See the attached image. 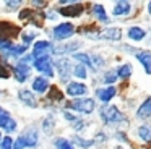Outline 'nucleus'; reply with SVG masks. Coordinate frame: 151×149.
I'll use <instances>...</instances> for the list:
<instances>
[{"label":"nucleus","instance_id":"nucleus-1","mask_svg":"<svg viewBox=\"0 0 151 149\" xmlns=\"http://www.w3.org/2000/svg\"><path fill=\"white\" fill-rule=\"evenodd\" d=\"M31 62H33V55H26V57H23L20 62L17 63V67L13 68V76L15 80L18 81V83H24V81L28 80V76H29V71H31ZM34 63V62H33Z\"/></svg>","mask_w":151,"mask_h":149},{"label":"nucleus","instance_id":"nucleus-2","mask_svg":"<svg viewBox=\"0 0 151 149\" xmlns=\"http://www.w3.org/2000/svg\"><path fill=\"white\" fill-rule=\"evenodd\" d=\"M37 144V131L36 130H26L17 141L13 143V149H24V148H34Z\"/></svg>","mask_w":151,"mask_h":149},{"label":"nucleus","instance_id":"nucleus-3","mask_svg":"<svg viewBox=\"0 0 151 149\" xmlns=\"http://www.w3.org/2000/svg\"><path fill=\"white\" fill-rule=\"evenodd\" d=\"M68 109H73L75 112H80V113H93L94 112V107H96V102L93 99H76V100H72L68 102Z\"/></svg>","mask_w":151,"mask_h":149},{"label":"nucleus","instance_id":"nucleus-4","mask_svg":"<svg viewBox=\"0 0 151 149\" xmlns=\"http://www.w3.org/2000/svg\"><path fill=\"white\" fill-rule=\"evenodd\" d=\"M101 118L104 123H119L124 122L125 117L122 115V112L115 105H107L101 110Z\"/></svg>","mask_w":151,"mask_h":149},{"label":"nucleus","instance_id":"nucleus-5","mask_svg":"<svg viewBox=\"0 0 151 149\" xmlns=\"http://www.w3.org/2000/svg\"><path fill=\"white\" fill-rule=\"evenodd\" d=\"M50 54H54V45L52 42L49 41H39L34 44L33 47V58L37 60V58H42V57H49Z\"/></svg>","mask_w":151,"mask_h":149},{"label":"nucleus","instance_id":"nucleus-6","mask_svg":"<svg viewBox=\"0 0 151 149\" xmlns=\"http://www.w3.org/2000/svg\"><path fill=\"white\" fill-rule=\"evenodd\" d=\"M73 32H75V28L72 23H60L54 28V39L55 41H67L73 36Z\"/></svg>","mask_w":151,"mask_h":149},{"label":"nucleus","instance_id":"nucleus-7","mask_svg":"<svg viewBox=\"0 0 151 149\" xmlns=\"http://www.w3.org/2000/svg\"><path fill=\"white\" fill-rule=\"evenodd\" d=\"M34 68L41 73L47 74V76H54V62L50 57H42V58H37L34 60Z\"/></svg>","mask_w":151,"mask_h":149},{"label":"nucleus","instance_id":"nucleus-8","mask_svg":"<svg viewBox=\"0 0 151 149\" xmlns=\"http://www.w3.org/2000/svg\"><path fill=\"white\" fill-rule=\"evenodd\" d=\"M57 70H59L60 80H62V81H67L70 74H73L72 62H70L68 58H60V60H57Z\"/></svg>","mask_w":151,"mask_h":149},{"label":"nucleus","instance_id":"nucleus-9","mask_svg":"<svg viewBox=\"0 0 151 149\" xmlns=\"http://www.w3.org/2000/svg\"><path fill=\"white\" fill-rule=\"evenodd\" d=\"M83 11H85V5L83 3H73V5L60 6L59 8V13L63 16H80Z\"/></svg>","mask_w":151,"mask_h":149},{"label":"nucleus","instance_id":"nucleus-10","mask_svg":"<svg viewBox=\"0 0 151 149\" xmlns=\"http://www.w3.org/2000/svg\"><path fill=\"white\" fill-rule=\"evenodd\" d=\"M0 34H2L4 39H7L8 36L15 37V36L20 34V28L12 24V23H8V21H0Z\"/></svg>","mask_w":151,"mask_h":149},{"label":"nucleus","instance_id":"nucleus-11","mask_svg":"<svg viewBox=\"0 0 151 149\" xmlns=\"http://www.w3.org/2000/svg\"><path fill=\"white\" fill-rule=\"evenodd\" d=\"M137 58L145 67V71H146L148 74H151V52L150 50H141L137 54Z\"/></svg>","mask_w":151,"mask_h":149},{"label":"nucleus","instance_id":"nucleus-12","mask_svg":"<svg viewBox=\"0 0 151 149\" xmlns=\"http://www.w3.org/2000/svg\"><path fill=\"white\" fill-rule=\"evenodd\" d=\"M96 96H98L99 100H102V102H109V100L115 96V87L114 86H107V87L96 89Z\"/></svg>","mask_w":151,"mask_h":149},{"label":"nucleus","instance_id":"nucleus-13","mask_svg":"<svg viewBox=\"0 0 151 149\" xmlns=\"http://www.w3.org/2000/svg\"><path fill=\"white\" fill-rule=\"evenodd\" d=\"M67 94L72 97L83 96V94H86V86L83 83H70L67 86Z\"/></svg>","mask_w":151,"mask_h":149},{"label":"nucleus","instance_id":"nucleus-14","mask_svg":"<svg viewBox=\"0 0 151 149\" xmlns=\"http://www.w3.org/2000/svg\"><path fill=\"white\" fill-rule=\"evenodd\" d=\"M18 97H20V100L24 104V105H28V107H36L37 105L36 97L33 96L31 91H20V92H18Z\"/></svg>","mask_w":151,"mask_h":149},{"label":"nucleus","instance_id":"nucleus-15","mask_svg":"<svg viewBox=\"0 0 151 149\" xmlns=\"http://www.w3.org/2000/svg\"><path fill=\"white\" fill-rule=\"evenodd\" d=\"M130 8H132L130 2H117L114 5V8H112V15H114V16L127 15V13L130 11Z\"/></svg>","mask_w":151,"mask_h":149},{"label":"nucleus","instance_id":"nucleus-16","mask_svg":"<svg viewBox=\"0 0 151 149\" xmlns=\"http://www.w3.org/2000/svg\"><path fill=\"white\" fill-rule=\"evenodd\" d=\"M137 117L138 118H148L151 117V97H148L137 110Z\"/></svg>","mask_w":151,"mask_h":149},{"label":"nucleus","instance_id":"nucleus-17","mask_svg":"<svg viewBox=\"0 0 151 149\" xmlns=\"http://www.w3.org/2000/svg\"><path fill=\"white\" fill-rule=\"evenodd\" d=\"M102 39H109V41H119L122 37V29L119 28H107L106 31H102Z\"/></svg>","mask_w":151,"mask_h":149},{"label":"nucleus","instance_id":"nucleus-18","mask_svg":"<svg viewBox=\"0 0 151 149\" xmlns=\"http://www.w3.org/2000/svg\"><path fill=\"white\" fill-rule=\"evenodd\" d=\"M47 87H49V83H47L46 78H42V76L34 78V81H33V89L36 91V92L42 94V92H46V91H47Z\"/></svg>","mask_w":151,"mask_h":149},{"label":"nucleus","instance_id":"nucleus-19","mask_svg":"<svg viewBox=\"0 0 151 149\" xmlns=\"http://www.w3.org/2000/svg\"><path fill=\"white\" fill-rule=\"evenodd\" d=\"M127 36L132 39V41H143V39L146 37V32H145V29L138 28V26H133V28L128 29Z\"/></svg>","mask_w":151,"mask_h":149},{"label":"nucleus","instance_id":"nucleus-20","mask_svg":"<svg viewBox=\"0 0 151 149\" xmlns=\"http://www.w3.org/2000/svg\"><path fill=\"white\" fill-rule=\"evenodd\" d=\"M78 47H80V42H70V44H63L60 47H54V54L63 55V54H68V52H73Z\"/></svg>","mask_w":151,"mask_h":149},{"label":"nucleus","instance_id":"nucleus-21","mask_svg":"<svg viewBox=\"0 0 151 149\" xmlns=\"http://www.w3.org/2000/svg\"><path fill=\"white\" fill-rule=\"evenodd\" d=\"M137 135L143 139L145 143H151V126L150 125H141L138 126L137 130Z\"/></svg>","mask_w":151,"mask_h":149},{"label":"nucleus","instance_id":"nucleus-22","mask_svg":"<svg viewBox=\"0 0 151 149\" xmlns=\"http://www.w3.org/2000/svg\"><path fill=\"white\" fill-rule=\"evenodd\" d=\"M12 68H10V65L7 63V60H4V58L0 57V78H4V80H7V78H10L12 74Z\"/></svg>","mask_w":151,"mask_h":149},{"label":"nucleus","instance_id":"nucleus-23","mask_svg":"<svg viewBox=\"0 0 151 149\" xmlns=\"http://www.w3.org/2000/svg\"><path fill=\"white\" fill-rule=\"evenodd\" d=\"M93 13H94L96 19H99L101 23H107V15H106V10L102 5H94L93 6Z\"/></svg>","mask_w":151,"mask_h":149},{"label":"nucleus","instance_id":"nucleus-24","mask_svg":"<svg viewBox=\"0 0 151 149\" xmlns=\"http://www.w3.org/2000/svg\"><path fill=\"white\" fill-rule=\"evenodd\" d=\"M5 52H7L10 57H20L21 54L26 52V45H12V47L7 49Z\"/></svg>","mask_w":151,"mask_h":149},{"label":"nucleus","instance_id":"nucleus-25","mask_svg":"<svg viewBox=\"0 0 151 149\" xmlns=\"http://www.w3.org/2000/svg\"><path fill=\"white\" fill-rule=\"evenodd\" d=\"M73 58H75V60H78L80 63L85 65V67L94 68V67H93V60H91V57H89V55H86V54H75V55H73Z\"/></svg>","mask_w":151,"mask_h":149},{"label":"nucleus","instance_id":"nucleus-26","mask_svg":"<svg viewBox=\"0 0 151 149\" xmlns=\"http://www.w3.org/2000/svg\"><path fill=\"white\" fill-rule=\"evenodd\" d=\"M47 97H49L50 100H62L63 94H62V91H60L57 86H50L49 92H47Z\"/></svg>","mask_w":151,"mask_h":149},{"label":"nucleus","instance_id":"nucleus-27","mask_svg":"<svg viewBox=\"0 0 151 149\" xmlns=\"http://www.w3.org/2000/svg\"><path fill=\"white\" fill-rule=\"evenodd\" d=\"M73 74H75L76 78H81V80H85L86 76H88V70H86L85 65H75L73 67Z\"/></svg>","mask_w":151,"mask_h":149},{"label":"nucleus","instance_id":"nucleus-28","mask_svg":"<svg viewBox=\"0 0 151 149\" xmlns=\"http://www.w3.org/2000/svg\"><path fill=\"white\" fill-rule=\"evenodd\" d=\"M55 148L57 149H75V146H73L72 141H68V139L65 138H60L55 141Z\"/></svg>","mask_w":151,"mask_h":149},{"label":"nucleus","instance_id":"nucleus-29","mask_svg":"<svg viewBox=\"0 0 151 149\" xmlns=\"http://www.w3.org/2000/svg\"><path fill=\"white\" fill-rule=\"evenodd\" d=\"M117 74H119V78H128L132 74V65L130 63L122 65V67L117 70Z\"/></svg>","mask_w":151,"mask_h":149},{"label":"nucleus","instance_id":"nucleus-30","mask_svg":"<svg viewBox=\"0 0 151 149\" xmlns=\"http://www.w3.org/2000/svg\"><path fill=\"white\" fill-rule=\"evenodd\" d=\"M117 78H119V74H117V70L107 71V73L104 74V83H106V84H114Z\"/></svg>","mask_w":151,"mask_h":149},{"label":"nucleus","instance_id":"nucleus-31","mask_svg":"<svg viewBox=\"0 0 151 149\" xmlns=\"http://www.w3.org/2000/svg\"><path fill=\"white\" fill-rule=\"evenodd\" d=\"M2 128H4L7 133H13L15 130H17V122H15L13 118H8L7 122H5V125L2 126Z\"/></svg>","mask_w":151,"mask_h":149},{"label":"nucleus","instance_id":"nucleus-32","mask_svg":"<svg viewBox=\"0 0 151 149\" xmlns=\"http://www.w3.org/2000/svg\"><path fill=\"white\" fill-rule=\"evenodd\" d=\"M73 141H75L76 143V144H80V146H81V148H89V146H93V144H94V141H93V139H86V141H85V139H81V138H80V136H75V139H73Z\"/></svg>","mask_w":151,"mask_h":149},{"label":"nucleus","instance_id":"nucleus-33","mask_svg":"<svg viewBox=\"0 0 151 149\" xmlns=\"http://www.w3.org/2000/svg\"><path fill=\"white\" fill-rule=\"evenodd\" d=\"M42 128H44V131H46V133H52V130H54V117H49V118L44 120Z\"/></svg>","mask_w":151,"mask_h":149},{"label":"nucleus","instance_id":"nucleus-34","mask_svg":"<svg viewBox=\"0 0 151 149\" xmlns=\"http://www.w3.org/2000/svg\"><path fill=\"white\" fill-rule=\"evenodd\" d=\"M8 118H12V117H10V112H7L5 109H0V128L5 125V122H7Z\"/></svg>","mask_w":151,"mask_h":149},{"label":"nucleus","instance_id":"nucleus-35","mask_svg":"<svg viewBox=\"0 0 151 149\" xmlns=\"http://www.w3.org/2000/svg\"><path fill=\"white\" fill-rule=\"evenodd\" d=\"M0 148H2V149H13V138H10V136L4 138V141H2Z\"/></svg>","mask_w":151,"mask_h":149},{"label":"nucleus","instance_id":"nucleus-36","mask_svg":"<svg viewBox=\"0 0 151 149\" xmlns=\"http://www.w3.org/2000/svg\"><path fill=\"white\" fill-rule=\"evenodd\" d=\"M36 32H24V34H21V37H23V42H24V45H28V44H31V41H33L34 37H36Z\"/></svg>","mask_w":151,"mask_h":149},{"label":"nucleus","instance_id":"nucleus-37","mask_svg":"<svg viewBox=\"0 0 151 149\" xmlns=\"http://www.w3.org/2000/svg\"><path fill=\"white\" fill-rule=\"evenodd\" d=\"M12 47V42L10 39H4V37H0V49L2 50H7V49Z\"/></svg>","mask_w":151,"mask_h":149},{"label":"nucleus","instance_id":"nucleus-38","mask_svg":"<svg viewBox=\"0 0 151 149\" xmlns=\"http://www.w3.org/2000/svg\"><path fill=\"white\" fill-rule=\"evenodd\" d=\"M5 5H7V8H8V10H15V8H18V6L21 5V2H18V0H15V2H7Z\"/></svg>","mask_w":151,"mask_h":149},{"label":"nucleus","instance_id":"nucleus-39","mask_svg":"<svg viewBox=\"0 0 151 149\" xmlns=\"http://www.w3.org/2000/svg\"><path fill=\"white\" fill-rule=\"evenodd\" d=\"M93 63H94V68H98V67H102V65H104V62H102L101 57L94 55V57H93Z\"/></svg>","mask_w":151,"mask_h":149},{"label":"nucleus","instance_id":"nucleus-40","mask_svg":"<svg viewBox=\"0 0 151 149\" xmlns=\"http://www.w3.org/2000/svg\"><path fill=\"white\" fill-rule=\"evenodd\" d=\"M75 125H73V128L76 130V131H80V130H83L85 128V122L83 120H76V122H73Z\"/></svg>","mask_w":151,"mask_h":149},{"label":"nucleus","instance_id":"nucleus-41","mask_svg":"<svg viewBox=\"0 0 151 149\" xmlns=\"http://www.w3.org/2000/svg\"><path fill=\"white\" fill-rule=\"evenodd\" d=\"M148 11H150V13H151V2H150V3H148Z\"/></svg>","mask_w":151,"mask_h":149},{"label":"nucleus","instance_id":"nucleus-42","mask_svg":"<svg viewBox=\"0 0 151 149\" xmlns=\"http://www.w3.org/2000/svg\"><path fill=\"white\" fill-rule=\"evenodd\" d=\"M0 138H2V136H0Z\"/></svg>","mask_w":151,"mask_h":149}]
</instances>
